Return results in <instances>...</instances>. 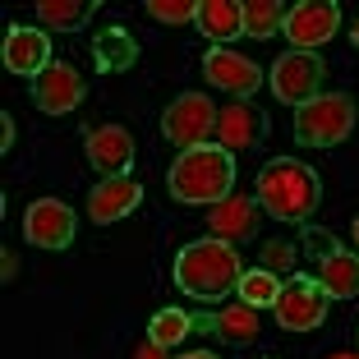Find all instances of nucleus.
Listing matches in <instances>:
<instances>
[{
	"label": "nucleus",
	"instance_id": "nucleus-1",
	"mask_svg": "<svg viewBox=\"0 0 359 359\" xmlns=\"http://www.w3.org/2000/svg\"><path fill=\"white\" fill-rule=\"evenodd\" d=\"M258 208L272 222H295L309 226L318 208H323V175L313 166L295 157H272L263 170H258Z\"/></svg>",
	"mask_w": 359,
	"mask_h": 359
},
{
	"label": "nucleus",
	"instance_id": "nucleus-2",
	"mask_svg": "<svg viewBox=\"0 0 359 359\" xmlns=\"http://www.w3.org/2000/svg\"><path fill=\"white\" fill-rule=\"evenodd\" d=\"M244 263L235 254L231 240H217V235H203V240L184 244L175 254V285L189 299H226L240 285Z\"/></svg>",
	"mask_w": 359,
	"mask_h": 359
},
{
	"label": "nucleus",
	"instance_id": "nucleus-3",
	"mask_svg": "<svg viewBox=\"0 0 359 359\" xmlns=\"http://www.w3.org/2000/svg\"><path fill=\"white\" fill-rule=\"evenodd\" d=\"M166 189L189 208H217L222 198L235 194V157L217 143L180 152L175 166L166 170Z\"/></svg>",
	"mask_w": 359,
	"mask_h": 359
},
{
	"label": "nucleus",
	"instance_id": "nucleus-4",
	"mask_svg": "<svg viewBox=\"0 0 359 359\" xmlns=\"http://www.w3.org/2000/svg\"><path fill=\"white\" fill-rule=\"evenodd\" d=\"M355 129V97L350 93H323L295 111V138L304 148H337Z\"/></svg>",
	"mask_w": 359,
	"mask_h": 359
},
{
	"label": "nucleus",
	"instance_id": "nucleus-5",
	"mask_svg": "<svg viewBox=\"0 0 359 359\" xmlns=\"http://www.w3.org/2000/svg\"><path fill=\"white\" fill-rule=\"evenodd\" d=\"M217 102H212L208 93H180L175 102L161 111V138L166 143H175L180 152L189 148H203V143H212L217 138Z\"/></svg>",
	"mask_w": 359,
	"mask_h": 359
},
{
	"label": "nucleus",
	"instance_id": "nucleus-6",
	"mask_svg": "<svg viewBox=\"0 0 359 359\" xmlns=\"http://www.w3.org/2000/svg\"><path fill=\"white\" fill-rule=\"evenodd\" d=\"M327 309H332V295L318 285V276L295 272L290 281H281V295H276L272 313L285 332H313L327 323Z\"/></svg>",
	"mask_w": 359,
	"mask_h": 359
},
{
	"label": "nucleus",
	"instance_id": "nucleus-7",
	"mask_svg": "<svg viewBox=\"0 0 359 359\" xmlns=\"http://www.w3.org/2000/svg\"><path fill=\"white\" fill-rule=\"evenodd\" d=\"M267 83H272V93L281 97V102H290V106L299 111L304 102L323 97V83H327V65H323V55H313V51H285L281 60L272 65Z\"/></svg>",
	"mask_w": 359,
	"mask_h": 359
},
{
	"label": "nucleus",
	"instance_id": "nucleus-8",
	"mask_svg": "<svg viewBox=\"0 0 359 359\" xmlns=\"http://www.w3.org/2000/svg\"><path fill=\"white\" fill-rule=\"evenodd\" d=\"M203 79L235 102H254V93L263 88V65L231 51V46H208L203 51Z\"/></svg>",
	"mask_w": 359,
	"mask_h": 359
},
{
	"label": "nucleus",
	"instance_id": "nucleus-9",
	"mask_svg": "<svg viewBox=\"0 0 359 359\" xmlns=\"http://www.w3.org/2000/svg\"><path fill=\"white\" fill-rule=\"evenodd\" d=\"M74 231H79V217H74V208H69L65 198H37V203H28V212H23V240H28L32 249L60 254V249L74 244Z\"/></svg>",
	"mask_w": 359,
	"mask_h": 359
},
{
	"label": "nucleus",
	"instance_id": "nucleus-10",
	"mask_svg": "<svg viewBox=\"0 0 359 359\" xmlns=\"http://www.w3.org/2000/svg\"><path fill=\"white\" fill-rule=\"evenodd\" d=\"M337 28H341V5H332V0H299V5H290L281 32L295 51H313V46H327L337 37Z\"/></svg>",
	"mask_w": 359,
	"mask_h": 359
},
{
	"label": "nucleus",
	"instance_id": "nucleus-11",
	"mask_svg": "<svg viewBox=\"0 0 359 359\" xmlns=\"http://www.w3.org/2000/svg\"><path fill=\"white\" fill-rule=\"evenodd\" d=\"M83 74H79L74 65H65V60H55V65H46L42 74L32 79V102H37V111L42 116H69L79 102H83Z\"/></svg>",
	"mask_w": 359,
	"mask_h": 359
},
{
	"label": "nucleus",
	"instance_id": "nucleus-12",
	"mask_svg": "<svg viewBox=\"0 0 359 359\" xmlns=\"http://www.w3.org/2000/svg\"><path fill=\"white\" fill-rule=\"evenodd\" d=\"M83 152L93 161V170H102L106 180L134 170V138H129L125 125H93L83 134Z\"/></svg>",
	"mask_w": 359,
	"mask_h": 359
},
{
	"label": "nucleus",
	"instance_id": "nucleus-13",
	"mask_svg": "<svg viewBox=\"0 0 359 359\" xmlns=\"http://www.w3.org/2000/svg\"><path fill=\"white\" fill-rule=\"evenodd\" d=\"M267 138V116L258 111L254 102H231L222 106V116H217V148H226L235 157V152H249V148H263Z\"/></svg>",
	"mask_w": 359,
	"mask_h": 359
},
{
	"label": "nucleus",
	"instance_id": "nucleus-14",
	"mask_svg": "<svg viewBox=\"0 0 359 359\" xmlns=\"http://www.w3.org/2000/svg\"><path fill=\"white\" fill-rule=\"evenodd\" d=\"M0 60L10 74H23V79H37L51 60V37L46 28H10L5 32V46H0Z\"/></svg>",
	"mask_w": 359,
	"mask_h": 359
},
{
	"label": "nucleus",
	"instance_id": "nucleus-15",
	"mask_svg": "<svg viewBox=\"0 0 359 359\" xmlns=\"http://www.w3.org/2000/svg\"><path fill=\"white\" fill-rule=\"evenodd\" d=\"M258 226H263V208H258V198H249V194H231V198H222L208 212V235L231 240V244L254 240Z\"/></svg>",
	"mask_w": 359,
	"mask_h": 359
},
{
	"label": "nucleus",
	"instance_id": "nucleus-16",
	"mask_svg": "<svg viewBox=\"0 0 359 359\" xmlns=\"http://www.w3.org/2000/svg\"><path fill=\"white\" fill-rule=\"evenodd\" d=\"M138 203H143V184H138L134 175H116V180L93 184V194H88V217H93L97 226H111V222H125L129 212H138Z\"/></svg>",
	"mask_w": 359,
	"mask_h": 359
},
{
	"label": "nucleus",
	"instance_id": "nucleus-17",
	"mask_svg": "<svg viewBox=\"0 0 359 359\" xmlns=\"http://www.w3.org/2000/svg\"><path fill=\"white\" fill-rule=\"evenodd\" d=\"M93 60H97V74H125V69H134V65H138V42H134V32L120 28V23L102 28V32L93 37Z\"/></svg>",
	"mask_w": 359,
	"mask_h": 359
},
{
	"label": "nucleus",
	"instance_id": "nucleus-18",
	"mask_svg": "<svg viewBox=\"0 0 359 359\" xmlns=\"http://www.w3.org/2000/svg\"><path fill=\"white\" fill-rule=\"evenodd\" d=\"M194 28H198L212 46H231L244 32V5H235V0H198Z\"/></svg>",
	"mask_w": 359,
	"mask_h": 359
},
{
	"label": "nucleus",
	"instance_id": "nucleus-19",
	"mask_svg": "<svg viewBox=\"0 0 359 359\" xmlns=\"http://www.w3.org/2000/svg\"><path fill=\"white\" fill-rule=\"evenodd\" d=\"M318 285L332 299H359V254L355 249H337L332 258L318 263Z\"/></svg>",
	"mask_w": 359,
	"mask_h": 359
},
{
	"label": "nucleus",
	"instance_id": "nucleus-20",
	"mask_svg": "<svg viewBox=\"0 0 359 359\" xmlns=\"http://www.w3.org/2000/svg\"><path fill=\"white\" fill-rule=\"evenodd\" d=\"M212 337H222L226 346H249L258 341V309L249 304H231L212 318Z\"/></svg>",
	"mask_w": 359,
	"mask_h": 359
},
{
	"label": "nucleus",
	"instance_id": "nucleus-21",
	"mask_svg": "<svg viewBox=\"0 0 359 359\" xmlns=\"http://www.w3.org/2000/svg\"><path fill=\"white\" fill-rule=\"evenodd\" d=\"M93 14H97L93 0H42V5H37V23H42V28H60V32L83 28Z\"/></svg>",
	"mask_w": 359,
	"mask_h": 359
},
{
	"label": "nucleus",
	"instance_id": "nucleus-22",
	"mask_svg": "<svg viewBox=\"0 0 359 359\" xmlns=\"http://www.w3.org/2000/svg\"><path fill=\"white\" fill-rule=\"evenodd\" d=\"M285 14L290 10H285L281 0H244V32L267 42V37H276L285 28Z\"/></svg>",
	"mask_w": 359,
	"mask_h": 359
},
{
	"label": "nucleus",
	"instance_id": "nucleus-23",
	"mask_svg": "<svg viewBox=\"0 0 359 359\" xmlns=\"http://www.w3.org/2000/svg\"><path fill=\"white\" fill-rule=\"evenodd\" d=\"M240 304H249V309H272L276 304V295H281V276H272L267 267H249V272L240 276Z\"/></svg>",
	"mask_w": 359,
	"mask_h": 359
},
{
	"label": "nucleus",
	"instance_id": "nucleus-24",
	"mask_svg": "<svg viewBox=\"0 0 359 359\" xmlns=\"http://www.w3.org/2000/svg\"><path fill=\"white\" fill-rule=\"evenodd\" d=\"M189 332H194V318L180 313V309H161V313H152V323H148V341L161 346V350H175Z\"/></svg>",
	"mask_w": 359,
	"mask_h": 359
},
{
	"label": "nucleus",
	"instance_id": "nucleus-25",
	"mask_svg": "<svg viewBox=\"0 0 359 359\" xmlns=\"http://www.w3.org/2000/svg\"><path fill=\"white\" fill-rule=\"evenodd\" d=\"M299 249H304L309 258H313V263H323V258H332L341 249V240L332 231H318V226H304V231H299Z\"/></svg>",
	"mask_w": 359,
	"mask_h": 359
},
{
	"label": "nucleus",
	"instance_id": "nucleus-26",
	"mask_svg": "<svg viewBox=\"0 0 359 359\" xmlns=\"http://www.w3.org/2000/svg\"><path fill=\"white\" fill-rule=\"evenodd\" d=\"M148 14L161 23H194L198 19V0H152Z\"/></svg>",
	"mask_w": 359,
	"mask_h": 359
},
{
	"label": "nucleus",
	"instance_id": "nucleus-27",
	"mask_svg": "<svg viewBox=\"0 0 359 359\" xmlns=\"http://www.w3.org/2000/svg\"><path fill=\"white\" fill-rule=\"evenodd\" d=\"M263 267H267L272 276H281V272L295 276V244H285V240H267V244H263Z\"/></svg>",
	"mask_w": 359,
	"mask_h": 359
},
{
	"label": "nucleus",
	"instance_id": "nucleus-28",
	"mask_svg": "<svg viewBox=\"0 0 359 359\" xmlns=\"http://www.w3.org/2000/svg\"><path fill=\"white\" fill-rule=\"evenodd\" d=\"M14 134H19V129H14V116L5 111V116H0V152H10V148H14Z\"/></svg>",
	"mask_w": 359,
	"mask_h": 359
},
{
	"label": "nucleus",
	"instance_id": "nucleus-29",
	"mask_svg": "<svg viewBox=\"0 0 359 359\" xmlns=\"http://www.w3.org/2000/svg\"><path fill=\"white\" fill-rule=\"evenodd\" d=\"M0 272H5V281H14V272H19V258L5 254V267H0Z\"/></svg>",
	"mask_w": 359,
	"mask_h": 359
},
{
	"label": "nucleus",
	"instance_id": "nucleus-30",
	"mask_svg": "<svg viewBox=\"0 0 359 359\" xmlns=\"http://www.w3.org/2000/svg\"><path fill=\"white\" fill-rule=\"evenodd\" d=\"M134 359H161V346H152V341H148V346L138 350V355H134Z\"/></svg>",
	"mask_w": 359,
	"mask_h": 359
},
{
	"label": "nucleus",
	"instance_id": "nucleus-31",
	"mask_svg": "<svg viewBox=\"0 0 359 359\" xmlns=\"http://www.w3.org/2000/svg\"><path fill=\"white\" fill-rule=\"evenodd\" d=\"M175 359H217L212 350H189V355H175Z\"/></svg>",
	"mask_w": 359,
	"mask_h": 359
},
{
	"label": "nucleus",
	"instance_id": "nucleus-32",
	"mask_svg": "<svg viewBox=\"0 0 359 359\" xmlns=\"http://www.w3.org/2000/svg\"><path fill=\"white\" fill-rule=\"evenodd\" d=\"M350 42H355V51H359V19H355V28H350Z\"/></svg>",
	"mask_w": 359,
	"mask_h": 359
},
{
	"label": "nucleus",
	"instance_id": "nucleus-33",
	"mask_svg": "<svg viewBox=\"0 0 359 359\" xmlns=\"http://www.w3.org/2000/svg\"><path fill=\"white\" fill-rule=\"evenodd\" d=\"M350 235H355V254H359V217H355V226H350Z\"/></svg>",
	"mask_w": 359,
	"mask_h": 359
},
{
	"label": "nucleus",
	"instance_id": "nucleus-34",
	"mask_svg": "<svg viewBox=\"0 0 359 359\" xmlns=\"http://www.w3.org/2000/svg\"><path fill=\"white\" fill-rule=\"evenodd\" d=\"M332 359H359V355H332Z\"/></svg>",
	"mask_w": 359,
	"mask_h": 359
},
{
	"label": "nucleus",
	"instance_id": "nucleus-35",
	"mask_svg": "<svg viewBox=\"0 0 359 359\" xmlns=\"http://www.w3.org/2000/svg\"><path fill=\"white\" fill-rule=\"evenodd\" d=\"M272 359H276V355H272Z\"/></svg>",
	"mask_w": 359,
	"mask_h": 359
}]
</instances>
